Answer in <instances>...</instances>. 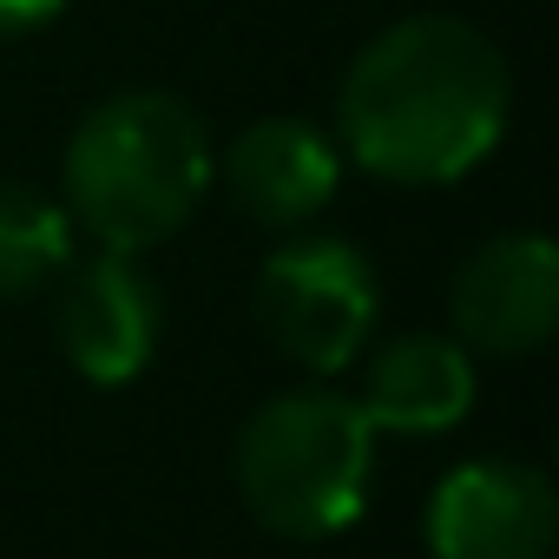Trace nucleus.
Segmentation results:
<instances>
[{
    "instance_id": "1",
    "label": "nucleus",
    "mask_w": 559,
    "mask_h": 559,
    "mask_svg": "<svg viewBox=\"0 0 559 559\" xmlns=\"http://www.w3.org/2000/svg\"><path fill=\"white\" fill-rule=\"evenodd\" d=\"M513 119L507 53L461 14H408L382 27L343 80V152L389 185L467 178Z\"/></svg>"
},
{
    "instance_id": "2",
    "label": "nucleus",
    "mask_w": 559,
    "mask_h": 559,
    "mask_svg": "<svg viewBox=\"0 0 559 559\" xmlns=\"http://www.w3.org/2000/svg\"><path fill=\"white\" fill-rule=\"evenodd\" d=\"M211 132L178 93H112L99 99L60 158L73 230L99 237V250H152L211 191Z\"/></svg>"
},
{
    "instance_id": "3",
    "label": "nucleus",
    "mask_w": 559,
    "mask_h": 559,
    "mask_svg": "<svg viewBox=\"0 0 559 559\" xmlns=\"http://www.w3.org/2000/svg\"><path fill=\"white\" fill-rule=\"evenodd\" d=\"M376 480V421L343 389H290L237 435V493L284 539H336L362 520Z\"/></svg>"
},
{
    "instance_id": "4",
    "label": "nucleus",
    "mask_w": 559,
    "mask_h": 559,
    "mask_svg": "<svg viewBox=\"0 0 559 559\" xmlns=\"http://www.w3.org/2000/svg\"><path fill=\"white\" fill-rule=\"evenodd\" d=\"M376 317H382L376 263L343 237H297L284 250H270L257 276V323L297 369H317V376L349 369Z\"/></svg>"
},
{
    "instance_id": "5",
    "label": "nucleus",
    "mask_w": 559,
    "mask_h": 559,
    "mask_svg": "<svg viewBox=\"0 0 559 559\" xmlns=\"http://www.w3.org/2000/svg\"><path fill=\"white\" fill-rule=\"evenodd\" d=\"M421 526L435 559H546L559 539V500L533 461L480 454L428 493Z\"/></svg>"
},
{
    "instance_id": "6",
    "label": "nucleus",
    "mask_w": 559,
    "mask_h": 559,
    "mask_svg": "<svg viewBox=\"0 0 559 559\" xmlns=\"http://www.w3.org/2000/svg\"><path fill=\"white\" fill-rule=\"evenodd\" d=\"M67 290H60V349L67 362L99 382V389H126L152 369L158 356V290L152 276L132 263V250H99L86 263H67Z\"/></svg>"
},
{
    "instance_id": "7",
    "label": "nucleus",
    "mask_w": 559,
    "mask_h": 559,
    "mask_svg": "<svg viewBox=\"0 0 559 559\" xmlns=\"http://www.w3.org/2000/svg\"><path fill=\"white\" fill-rule=\"evenodd\" d=\"M448 310H454V336L467 349L533 356L559 323V250H552V237L507 230V237L480 243L454 276Z\"/></svg>"
},
{
    "instance_id": "8",
    "label": "nucleus",
    "mask_w": 559,
    "mask_h": 559,
    "mask_svg": "<svg viewBox=\"0 0 559 559\" xmlns=\"http://www.w3.org/2000/svg\"><path fill=\"white\" fill-rule=\"evenodd\" d=\"M211 185H224L230 204L250 211L257 224H284L290 230V224H310L336 198L343 145L310 119H257L217 152Z\"/></svg>"
},
{
    "instance_id": "9",
    "label": "nucleus",
    "mask_w": 559,
    "mask_h": 559,
    "mask_svg": "<svg viewBox=\"0 0 559 559\" xmlns=\"http://www.w3.org/2000/svg\"><path fill=\"white\" fill-rule=\"evenodd\" d=\"M474 395L480 382H474L467 343L415 330L369 362V382L356 402L376 421V435H448L474 415Z\"/></svg>"
},
{
    "instance_id": "10",
    "label": "nucleus",
    "mask_w": 559,
    "mask_h": 559,
    "mask_svg": "<svg viewBox=\"0 0 559 559\" xmlns=\"http://www.w3.org/2000/svg\"><path fill=\"white\" fill-rule=\"evenodd\" d=\"M73 263V217L60 198L0 178V297H27Z\"/></svg>"
},
{
    "instance_id": "11",
    "label": "nucleus",
    "mask_w": 559,
    "mask_h": 559,
    "mask_svg": "<svg viewBox=\"0 0 559 559\" xmlns=\"http://www.w3.org/2000/svg\"><path fill=\"white\" fill-rule=\"evenodd\" d=\"M67 14V0H0V40H21V34H40Z\"/></svg>"
}]
</instances>
